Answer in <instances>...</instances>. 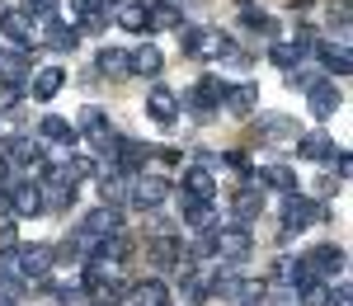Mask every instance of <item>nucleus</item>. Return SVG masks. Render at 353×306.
<instances>
[{
  "label": "nucleus",
  "instance_id": "f257e3e1",
  "mask_svg": "<svg viewBox=\"0 0 353 306\" xmlns=\"http://www.w3.org/2000/svg\"><path fill=\"white\" fill-rule=\"evenodd\" d=\"M179 48H184V57H193V61H231V57H236L231 38H226L221 28H184L179 24Z\"/></svg>",
  "mask_w": 353,
  "mask_h": 306
},
{
  "label": "nucleus",
  "instance_id": "f03ea898",
  "mask_svg": "<svg viewBox=\"0 0 353 306\" xmlns=\"http://www.w3.org/2000/svg\"><path fill=\"white\" fill-rule=\"evenodd\" d=\"M250 250H254V231L245 222H231V226H212V254L217 259H226V264H241V259H250Z\"/></svg>",
  "mask_w": 353,
  "mask_h": 306
},
{
  "label": "nucleus",
  "instance_id": "7ed1b4c3",
  "mask_svg": "<svg viewBox=\"0 0 353 306\" xmlns=\"http://www.w3.org/2000/svg\"><path fill=\"white\" fill-rule=\"evenodd\" d=\"M325 217H330V207L316 203L311 194H288V203H283V236L306 231V226H321Z\"/></svg>",
  "mask_w": 353,
  "mask_h": 306
},
{
  "label": "nucleus",
  "instance_id": "20e7f679",
  "mask_svg": "<svg viewBox=\"0 0 353 306\" xmlns=\"http://www.w3.org/2000/svg\"><path fill=\"white\" fill-rule=\"evenodd\" d=\"M221 94H226V81L203 76V81H193V90L179 99V109H189L193 118H217L221 113Z\"/></svg>",
  "mask_w": 353,
  "mask_h": 306
},
{
  "label": "nucleus",
  "instance_id": "39448f33",
  "mask_svg": "<svg viewBox=\"0 0 353 306\" xmlns=\"http://www.w3.org/2000/svg\"><path fill=\"white\" fill-rule=\"evenodd\" d=\"M52 259H57V250H48V245H14V278L24 287L43 283L48 269H52Z\"/></svg>",
  "mask_w": 353,
  "mask_h": 306
},
{
  "label": "nucleus",
  "instance_id": "423d86ee",
  "mask_svg": "<svg viewBox=\"0 0 353 306\" xmlns=\"http://www.w3.org/2000/svg\"><path fill=\"white\" fill-rule=\"evenodd\" d=\"M184 236H170V231H156L151 245H146V264L151 269H184Z\"/></svg>",
  "mask_w": 353,
  "mask_h": 306
},
{
  "label": "nucleus",
  "instance_id": "0eeeda50",
  "mask_svg": "<svg viewBox=\"0 0 353 306\" xmlns=\"http://www.w3.org/2000/svg\"><path fill=\"white\" fill-rule=\"evenodd\" d=\"M297 264H301V274H306V278H334V274L349 264V254L339 250V245H316V250L301 254Z\"/></svg>",
  "mask_w": 353,
  "mask_h": 306
},
{
  "label": "nucleus",
  "instance_id": "6e6552de",
  "mask_svg": "<svg viewBox=\"0 0 353 306\" xmlns=\"http://www.w3.org/2000/svg\"><path fill=\"white\" fill-rule=\"evenodd\" d=\"M28 76H33V66H28L24 48H0V81H5V94L10 99L19 90H28Z\"/></svg>",
  "mask_w": 353,
  "mask_h": 306
},
{
  "label": "nucleus",
  "instance_id": "1a4fd4ad",
  "mask_svg": "<svg viewBox=\"0 0 353 306\" xmlns=\"http://www.w3.org/2000/svg\"><path fill=\"white\" fill-rule=\"evenodd\" d=\"M165 198H170V179L165 174H137V179H128V203L132 207H161Z\"/></svg>",
  "mask_w": 353,
  "mask_h": 306
},
{
  "label": "nucleus",
  "instance_id": "9d476101",
  "mask_svg": "<svg viewBox=\"0 0 353 306\" xmlns=\"http://www.w3.org/2000/svg\"><path fill=\"white\" fill-rule=\"evenodd\" d=\"M306 109H311L316 123H325V118H334V113L344 109V90H339L334 81H316L311 90H306Z\"/></svg>",
  "mask_w": 353,
  "mask_h": 306
},
{
  "label": "nucleus",
  "instance_id": "9b49d317",
  "mask_svg": "<svg viewBox=\"0 0 353 306\" xmlns=\"http://www.w3.org/2000/svg\"><path fill=\"white\" fill-rule=\"evenodd\" d=\"M0 33H5L10 48H24V52L38 48L33 43V14L28 10H0Z\"/></svg>",
  "mask_w": 353,
  "mask_h": 306
},
{
  "label": "nucleus",
  "instance_id": "f8f14e48",
  "mask_svg": "<svg viewBox=\"0 0 353 306\" xmlns=\"http://www.w3.org/2000/svg\"><path fill=\"white\" fill-rule=\"evenodd\" d=\"M221 109L231 113V118H254V109H259V85H254V81L226 85V94H221Z\"/></svg>",
  "mask_w": 353,
  "mask_h": 306
},
{
  "label": "nucleus",
  "instance_id": "ddd939ff",
  "mask_svg": "<svg viewBox=\"0 0 353 306\" xmlns=\"http://www.w3.org/2000/svg\"><path fill=\"white\" fill-rule=\"evenodd\" d=\"M146 113H151V118H156V123H165V127H170V123H179V94H174V90H170V85H151V90H146Z\"/></svg>",
  "mask_w": 353,
  "mask_h": 306
},
{
  "label": "nucleus",
  "instance_id": "4468645a",
  "mask_svg": "<svg viewBox=\"0 0 353 306\" xmlns=\"http://www.w3.org/2000/svg\"><path fill=\"white\" fill-rule=\"evenodd\" d=\"M5 207L14 212V217H43L48 207H43V189L38 184H14L10 194H5Z\"/></svg>",
  "mask_w": 353,
  "mask_h": 306
},
{
  "label": "nucleus",
  "instance_id": "2eb2a0df",
  "mask_svg": "<svg viewBox=\"0 0 353 306\" xmlns=\"http://www.w3.org/2000/svg\"><path fill=\"white\" fill-rule=\"evenodd\" d=\"M254 132H259V141H297L301 137V127H297V118H288V113H264L259 123H254Z\"/></svg>",
  "mask_w": 353,
  "mask_h": 306
},
{
  "label": "nucleus",
  "instance_id": "dca6fc26",
  "mask_svg": "<svg viewBox=\"0 0 353 306\" xmlns=\"http://www.w3.org/2000/svg\"><path fill=\"white\" fill-rule=\"evenodd\" d=\"M118 231H123V212L109 207V203H99V207L81 222V236H94V241H99V236H118Z\"/></svg>",
  "mask_w": 353,
  "mask_h": 306
},
{
  "label": "nucleus",
  "instance_id": "f3484780",
  "mask_svg": "<svg viewBox=\"0 0 353 306\" xmlns=\"http://www.w3.org/2000/svg\"><path fill=\"white\" fill-rule=\"evenodd\" d=\"M43 48H52V52H76V48H81V28L52 14L48 28H43Z\"/></svg>",
  "mask_w": 353,
  "mask_h": 306
},
{
  "label": "nucleus",
  "instance_id": "a211bd4d",
  "mask_svg": "<svg viewBox=\"0 0 353 306\" xmlns=\"http://www.w3.org/2000/svg\"><path fill=\"white\" fill-rule=\"evenodd\" d=\"M165 57L156 43H141V48H132L128 52V76H141V81H151V76H161Z\"/></svg>",
  "mask_w": 353,
  "mask_h": 306
},
{
  "label": "nucleus",
  "instance_id": "6ab92c4d",
  "mask_svg": "<svg viewBox=\"0 0 353 306\" xmlns=\"http://www.w3.org/2000/svg\"><path fill=\"white\" fill-rule=\"evenodd\" d=\"M61 85H66V71H61V66H43V71L28 76V94H33L38 104H48V99L61 94Z\"/></svg>",
  "mask_w": 353,
  "mask_h": 306
},
{
  "label": "nucleus",
  "instance_id": "aec40b11",
  "mask_svg": "<svg viewBox=\"0 0 353 306\" xmlns=\"http://www.w3.org/2000/svg\"><path fill=\"white\" fill-rule=\"evenodd\" d=\"M38 141L76 146V141H81V132H76V123H71V118H61V113H48V118H38Z\"/></svg>",
  "mask_w": 353,
  "mask_h": 306
},
{
  "label": "nucleus",
  "instance_id": "412c9836",
  "mask_svg": "<svg viewBox=\"0 0 353 306\" xmlns=\"http://www.w3.org/2000/svg\"><path fill=\"white\" fill-rule=\"evenodd\" d=\"M123 302L128 306H170V287H165L161 278H141L123 292Z\"/></svg>",
  "mask_w": 353,
  "mask_h": 306
},
{
  "label": "nucleus",
  "instance_id": "4be33fe9",
  "mask_svg": "<svg viewBox=\"0 0 353 306\" xmlns=\"http://www.w3.org/2000/svg\"><path fill=\"white\" fill-rule=\"evenodd\" d=\"M184 198H203V203H212L217 198V174L208 165H193V170H184V189H179Z\"/></svg>",
  "mask_w": 353,
  "mask_h": 306
},
{
  "label": "nucleus",
  "instance_id": "5701e85b",
  "mask_svg": "<svg viewBox=\"0 0 353 306\" xmlns=\"http://www.w3.org/2000/svg\"><path fill=\"white\" fill-rule=\"evenodd\" d=\"M184 24V5H170V0H161V5H146V33H170V28Z\"/></svg>",
  "mask_w": 353,
  "mask_h": 306
},
{
  "label": "nucleus",
  "instance_id": "b1692460",
  "mask_svg": "<svg viewBox=\"0 0 353 306\" xmlns=\"http://www.w3.org/2000/svg\"><path fill=\"white\" fill-rule=\"evenodd\" d=\"M0 151H5V161H14V165H43V141L38 137H14V141H5V146H0Z\"/></svg>",
  "mask_w": 353,
  "mask_h": 306
},
{
  "label": "nucleus",
  "instance_id": "393cba45",
  "mask_svg": "<svg viewBox=\"0 0 353 306\" xmlns=\"http://www.w3.org/2000/svg\"><path fill=\"white\" fill-rule=\"evenodd\" d=\"M254 179H259V189H273V194H301L297 170H288V165H264Z\"/></svg>",
  "mask_w": 353,
  "mask_h": 306
},
{
  "label": "nucleus",
  "instance_id": "a878e982",
  "mask_svg": "<svg viewBox=\"0 0 353 306\" xmlns=\"http://www.w3.org/2000/svg\"><path fill=\"white\" fill-rule=\"evenodd\" d=\"M231 212H236V222H254L259 212H264V189H254V184H245V189H236V198H231Z\"/></svg>",
  "mask_w": 353,
  "mask_h": 306
},
{
  "label": "nucleus",
  "instance_id": "bb28decb",
  "mask_svg": "<svg viewBox=\"0 0 353 306\" xmlns=\"http://www.w3.org/2000/svg\"><path fill=\"white\" fill-rule=\"evenodd\" d=\"M94 71L104 76V81H128V52L123 48H99V57H94Z\"/></svg>",
  "mask_w": 353,
  "mask_h": 306
},
{
  "label": "nucleus",
  "instance_id": "cd10ccee",
  "mask_svg": "<svg viewBox=\"0 0 353 306\" xmlns=\"http://www.w3.org/2000/svg\"><path fill=\"white\" fill-rule=\"evenodd\" d=\"M184 203V226L189 231H212L217 226V207L212 203H203V198H179Z\"/></svg>",
  "mask_w": 353,
  "mask_h": 306
},
{
  "label": "nucleus",
  "instance_id": "c85d7f7f",
  "mask_svg": "<svg viewBox=\"0 0 353 306\" xmlns=\"http://www.w3.org/2000/svg\"><path fill=\"white\" fill-rule=\"evenodd\" d=\"M321 52V61H325L330 76H339V81H349L353 71V57H349V43H334V48H316Z\"/></svg>",
  "mask_w": 353,
  "mask_h": 306
},
{
  "label": "nucleus",
  "instance_id": "c756f323",
  "mask_svg": "<svg viewBox=\"0 0 353 306\" xmlns=\"http://www.w3.org/2000/svg\"><path fill=\"white\" fill-rule=\"evenodd\" d=\"M292 146H297V156H306V161H330V156H334V146H330L325 132H301Z\"/></svg>",
  "mask_w": 353,
  "mask_h": 306
},
{
  "label": "nucleus",
  "instance_id": "7c9ffc66",
  "mask_svg": "<svg viewBox=\"0 0 353 306\" xmlns=\"http://www.w3.org/2000/svg\"><path fill=\"white\" fill-rule=\"evenodd\" d=\"M128 198V179L118 174V170H109V174H99V203H109V207H118Z\"/></svg>",
  "mask_w": 353,
  "mask_h": 306
},
{
  "label": "nucleus",
  "instance_id": "2f4dec72",
  "mask_svg": "<svg viewBox=\"0 0 353 306\" xmlns=\"http://www.w3.org/2000/svg\"><path fill=\"white\" fill-rule=\"evenodd\" d=\"M118 28H128V33H146V5H141V0H123V10H118Z\"/></svg>",
  "mask_w": 353,
  "mask_h": 306
},
{
  "label": "nucleus",
  "instance_id": "473e14b6",
  "mask_svg": "<svg viewBox=\"0 0 353 306\" xmlns=\"http://www.w3.org/2000/svg\"><path fill=\"white\" fill-rule=\"evenodd\" d=\"M297 302L301 306H330V283L325 278H306L297 287Z\"/></svg>",
  "mask_w": 353,
  "mask_h": 306
},
{
  "label": "nucleus",
  "instance_id": "72a5a7b5",
  "mask_svg": "<svg viewBox=\"0 0 353 306\" xmlns=\"http://www.w3.org/2000/svg\"><path fill=\"white\" fill-rule=\"evenodd\" d=\"M236 5H241V19H245L250 28H259V33H269V38L278 33V24H273V19L259 10V5H254V0H236Z\"/></svg>",
  "mask_w": 353,
  "mask_h": 306
},
{
  "label": "nucleus",
  "instance_id": "f704fd0d",
  "mask_svg": "<svg viewBox=\"0 0 353 306\" xmlns=\"http://www.w3.org/2000/svg\"><path fill=\"white\" fill-rule=\"evenodd\" d=\"M61 174H66L71 184H81V179H94V161H90V156H66V161H61Z\"/></svg>",
  "mask_w": 353,
  "mask_h": 306
},
{
  "label": "nucleus",
  "instance_id": "c9c22d12",
  "mask_svg": "<svg viewBox=\"0 0 353 306\" xmlns=\"http://www.w3.org/2000/svg\"><path fill=\"white\" fill-rule=\"evenodd\" d=\"M269 57H273V66H283V71L301 66V52L292 48V43H273V48H269Z\"/></svg>",
  "mask_w": 353,
  "mask_h": 306
},
{
  "label": "nucleus",
  "instance_id": "e433bc0d",
  "mask_svg": "<svg viewBox=\"0 0 353 306\" xmlns=\"http://www.w3.org/2000/svg\"><path fill=\"white\" fill-rule=\"evenodd\" d=\"M76 19H81V33H104V24H109V19H104V10H94V14H76Z\"/></svg>",
  "mask_w": 353,
  "mask_h": 306
},
{
  "label": "nucleus",
  "instance_id": "4c0bfd02",
  "mask_svg": "<svg viewBox=\"0 0 353 306\" xmlns=\"http://www.w3.org/2000/svg\"><path fill=\"white\" fill-rule=\"evenodd\" d=\"M226 165L236 170V174H245V179H250V174H254V165H250V161H245V151H226Z\"/></svg>",
  "mask_w": 353,
  "mask_h": 306
},
{
  "label": "nucleus",
  "instance_id": "58836bf2",
  "mask_svg": "<svg viewBox=\"0 0 353 306\" xmlns=\"http://www.w3.org/2000/svg\"><path fill=\"white\" fill-rule=\"evenodd\" d=\"M24 10H28V14H43V19H52V14H57V0H28Z\"/></svg>",
  "mask_w": 353,
  "mask_h": 306
},
{
  "label": "nucleus",
  "instance_id": "ea45409f",
  "mask_svg": "<svg viewBox=\"0 0 353 306\" xmlns=\"http://www.w3.org/2000/svg\"><path fill=\"white\" fill-rule=\"evenodd\" d=\"M94 10H104V0H71V14H94Z\"/></svg>",
  "mask_w": 353,
  "mask_h": 306
},
{
  "label": "nucleus",
  "instance_id": "a19ab883",
  "mask_svg": "<svg viewBox=\"0 0 353 306\" xmlns=\"http://www.w3.org/2000/svg\"><path fill=\"white\" fill-rule=\"evenodd\" d=\"M0 245H14V222L10 217H0Z\"/></svg>",
  "mask_w": 353,
  "mask_h": 306
},
{
  "label": "nucleus",
  "instance_id": "79ce46f5",
  "mask_svg": "<svg viewBox=\"0 0 353 306\" xmlns=\"http://www.w3.org/2000/svg\"><path fill=\"white\" fill-rule=\"evenodd\" d=\"M334 170H339V179H349V174H353V161L344 156V151H339V161H334Z\"/></svg>",
  "mask_w": 353,
  "mask_h": 306
},
{
  "label": "nucleus",
  "instance_id": "37998d69",
  "mask_svg": "<svg viewBox=\"0 0 353 306\" xmlns=\"http://www.w3.org/2000/svg\"><path fill=\"white\" fill-rule=\"evenodd\" d=\"M10 179V161H5V151H0V184Z\"/></svg>",
  "mask_w": 353,
  "mask_h": 306
},
{
  "label": "nucleus",
  "instance_id": "c03bdc74",
  "mask_svg": "<svg viewBox=\"0 0 353 306\" xmlns=\"http://www.w3.org/2000/svg\"><path fill=\"white\" fill-rule=\"evenodd\" d=\"M104 5H123V0H104Z\"/></svg>",
  "mask_w": 353,
  "mask_h": 306
}]
</instances>
